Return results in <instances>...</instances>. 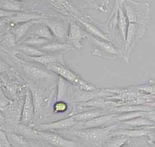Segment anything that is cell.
<instances>
[{"mask_svg":"<svg viewBox=\"0 0 155 147\" xmlns=\"http://www.w3.org/2000/svg\"><path fill=\"white\" fill-rule=\"evenodd\" d=\"M105 114V111L102 109H94L84 111L71 115V117L78 122L86 121L95 117Z\"/></svg>","mask_w":155,"mask_h":147,"instance_id":"obj_23","label":"cell"},{"mask_svg":"<svg viewBox=\"0 0 155 147\" xmlns=\"http://www.w3.org/2000/svg\"><path fill=\"white\" fill-rule=\"evenodd\" d=\"M0 8L12 12H19L23 11L21 5L16 1H7L2 5H0Z\"/></svg>","mask_w":155,"mask_h":147,"instance_id":"obj_29","label":"cell"},{"mask_svg":"<svg viewBox=\"0 0 155 147\" xmlns=\"http://www.w3.org/2000/svg\"><path fill=\"white\" fill-rule=\"evenodd\" d=\"M76 19L78 22L81 25V27L84 29V30L88 34H89L90 36L95 37L100 39L111 42V40L104 32H102L99 29H98L93 24L85 20L83 18H82L81 16L76 17Z\"/></svg>","mask_w":155,"mask_h":147,"instance_id":"obj_17","label":"cell"},{"mask_svg":"<svg viewBox=\"0 0 155 147\" xmlns=\"http://www.w3.org/2000/svg\"><path fill=\"white\" fill-rule=\"evenodd\" d=\"M155 125V123L144 116L137 117L119 123L118 128H144Z\"/></svg>","mask_w":155,"mask_h":147,"instance_id":"obj_16","label":"cell"},{"mask_svg":"<svg viewBox=\"0 0 155 147\" xmlns=\"http://www.w3.org/2000/svg\"><path fill=\"white\" fill-rule=\"evenodd\" d=\"M147 142H148V144L149 145V147H155V143L152 142L151 141H149L148 140H147Z\"/></svg>","mask_w":155,"mask_h":147,"instance_id":"obj_39","label":"cell"},{"mask_svg":"<svg viewBox=\"0 0 155 147\" xmlns=\"http://www.w3.org/2000/svg\"><path fill=\"white\" fill-rule=\"evenodd\" d=\"M93 42V48L91 50L93 55L105 59L114 60L120 57V48L116 47L112 42L100 39L89 36Z\"/></svg>","mask_w":155,"mask_h":147,"instance_id":"obj_5","label":"cell"},{"mask_svg":"<svg viewBox=\"0 0 155 147\" xmlns=\"http://www.w3.org/2000/svg\"><path fill=\"white\" fill-rule=\"evenodd\" d=\"M89 37L88 33L74 21H70L67 36V43L71 44L76 49L81 50L82 48V41Z\"/></svg>","mask_w":155,"mask_h":147,"instance_id":"obj_7","label":"cell"},{"mask_svg":"<svg viewBox=\"0 0 155 147\" xmlns=\"http://www.w3.org/2000/svg\"><path fill=\"white\" fill-rule=\"evenodd\" d=\"M131 140V139L128 140L125 143H124L123 145H122V146H120V147H136V145H133V143H130Z\"/></svg>","mask_w":155,"mask_h":147,"instance_id":"obj_38","label":"cell"},{"mask_svg":"<svg viewBox=\"0 0 155 147\" xmlns=\"http://www.w3.org/2000/svg\"><path fill=\"white\" fill-rule=\"evenodd\" d=\"M4 38L3 43L8 46H13L16 43L15 38L12 32L5 35Z\"/></svg>","mask_w":155,"mask_h":147,"instance_id":"obj_31","label":"cell"},{"mask_svg":"<svg viewBox=\"0 0 155 147\" xmlns=\"http://www.w3.org/2000/svg\"><path fill=\"white\" fill-rule=\"evenodd\" d=\"M45 67L47 70L56 74L68 83L76 86L79 89L86 91H92L97 89L94 85L82 79L77 74L66 66L65 64L54 63L47 64Z\"/></svg>","mask_w":155,"mask_h":147,"instance_id":"obj_3","label":"cell"},{"mask_svg":"<svg viewBox=\"0 0 155 147\" xmlns=\"http://www.w3.org/2000/svg\"><path fill=\"white\" fill-rule=\"evenodd\" d=\"M122 7L128 23L147 26L150 17V4L134 0H124Z\"/></svg>","mask_w":155,"mask_h":147,"instance_id":"obj_2","label":"cell"},{"mask_svg":"<svg viewBox=\"0 0 155 147\" xmlns=\"http://www.w3.org/2000/svg\"><path fill=\"white\" fill-rule=\"evenodd\" d=\"M151 131H152V132H153V134H155V129H151Z\"/></svg>","mask_w":155,"mask_h":147,"instance_id":"obj_43","label":"cell"},{"mask_svg":"<svg viewBox=\"0 0 155 147\" xmlns=\"http://www.w3.org/2000/svg\"><path fill=\"white\" fill-rule=\"evenodd\" d=\"M136 89L140 92L155 97V79H150L147 83L137 86Z\"/></svg>","mask_w":155,"mask_h":147,"instance_id":"obj_28","label":"cell"},{"mask_svg":"<svg viewBox=\"0 0 155 147\" xmlns=\"http://www.w3.org/2000/svg\"><path fill=\"white\" fill-rule=\"evenodd\" d=\"M0 142L4 146H9V143L8 142V140H7V138L6 136L5 135L4 132L1 129H0Z\"/></svg>","mask_w":155,"mask_h":147,"instance_id":"obj_33","label":"cell"},{"mask_svg":"<svg viewBox=\"0 0 155 147\" xmlns=\"http://www.w3.org/2000/svg\"><path fill=\"white\" fill-rule=\"evenodd\" d=\"M42 19L31 21L15 26V27L12 28V33L13 35L16 43L19 41L24 36H25L35 24L42 22Z\"/></svg>","mask_w":155,"mask_h":147,"instance_id":"obj_20","label":"cell"},{"mask_svg":"<svg viewBox=\"0 0 155 147\" xmlns=\"http://www.w3.org/2000/svg\"><path fill=\"white\" fill-rule=\"evenodd\" d=\"M146 28L147 26L128 23L125 40L120 48V58L124 62L127 63L130 61V53L137 41L145 34Z\"/></svg>","mask_w":155,"mask_h":147,"instance_id":"obj_4","label":"cell"},{"mask_svg":"<svg viewBox=\"0 0 155 147\" xmlns=\"http://www.w3.org/2000/svg\"><path fill=\"white\" fill-rule=\"evenodd\" d=\"M47 3L60 12L71 15L74 18L81 16L78 10L67 0H44Z\"/></svg>","mask_w":155,"mask_h":147,"instance_id":"obj_15","label":"cell"},{"mask_svg":"<svg viewBox=\"0 0 155 147\" xmlns=\"http://www.w3.org/2000/svg\"><path fill=\"white\" fill-rule=\"evenodd\" d=\"M119 123L106 127L75 130L72 133L94 147H103L108 140L112 137L113 131L118 127Z\"/></svg>","mask_w":155,"mask_h":147,"instance_id":"obj_1","label":"cell"},{"mask_svg":"<svg viewBox=\"0 0 155 147\" xmlns=\"http://www.w3.org/2000/svg\"><path fill=\"white\" fill-rule=\"evenodd\" d=\"M42 22L47 26L54 38L59 41L64 42L67 39L68 26L63 21L46 18L42 19Z\"/></svg>","mask_w":155,"mask_h":147,"instance_id":"obj_8","label":"cell"},{"mask_svg":"<svg viewBox=\"0 0 155 147\" xmlns=\"http://www.w3.org/2000/svg\"><path fill=\"white\" fill-rule=\"evenodd\" d=\"M21 67L28 76L35 80H41L48 79L53 77L51 74L48 72V70H46L26 62L21 63Z\"/></svg>","mask_w":155,"mask_h":147,"instance_id":"obj_13","label":"cell"},{"mask_svg":"<svg viewBox=\"0 0 155 147\" xmlns=\"http://www.w3.org/2000/svg\"><path fill=\"white\" fill-rule=\"evenodd\" d=\"M4 145L0 142V147H4Z\"/></svg>","mask_w":155,"mask_h":147,"instance_id":"obj_40","label":"cell"},{"mask_svg":"<svg viewBox=\"0 0 155 147\" xmlns=\"http://www.w3.org/2000/svg\"><path fill=\"white\" fill-rule=\"evenodd\" d=\"M68 109V104L63 100L57 101L53 105V112L54 114H61L65 112Z\"/></svg>","mask_w":155,"mask_h":147,"instance_id":"obj_30","label":"cell"},{"mask_svg":"<svg viewBox=\"0 0 155 147\" xmlns=\"http://www.w3.org/2000/svg\"><path fill=\"white\" fill-rule=\"evenodd\" d=\"M28 33V36H35L52 41L55 39L49 28L42 22L38 23L34 28H31Z\"/></svg>","mask_w":155,"mask_h":147,"instance_id":"obj_22","label":"cell"},{"mask_svg":"<svg viewBox=\"0 0 155 147\" xmlns=\"http://www.w3.org/2000/svg\"><path fill=\"white\" fill-rule=\"evenodd\" d=\"M68 82L61 77H59L57 84V101L63 100L66 97L68 89Z\"/></svg>","mask_w":155,"mask_h":147,"instance_id":"obj_25","label":"cell"},{"mask_svg":"<svg viewBox=\"0 0 155 147\" xmlns=\"http://www.w3.org/2000/svg\"><path fill=\"white\" fill-rule=\"evenodd\" d=\"M52 40H49L47 39L35 36H28L24 41V44H27L31 46H34L38 48H40L42 46L48 43Z\"/></svg>","mask_w":155,"mask_h":147,"instance_id":"obj_26","label":"cell"},{"mask_svg":"<svg viewBox=\"0 0 155 147\" xmlns=\"http://www.w3.org/2000/svg\"><path fill=\"white\" fill-rule=\"evenodd\" d=\"M47 18L43 13H39L36 12H19L16 13L14 15L7 18L8 22L16 26L19 24L24 23L26 22L39 20Z\"/></svg>","mask_w":155,"mask_h":147,"instance_id":"obj_10","label":"cell"},{"mask_svg":"<svg viewBox=\"0 0 155 147\" xmlns=\"http://www.w3.org/2000/svg\"><path fill=\"white\" fill-rule=\"evenodd\" d=\"M17 12H12L4 9L0 8V19H5L8 18L13 15H14Z\"/></svg>","mask_w":155,"mask_h":147,"instance_id":"obj_32","label":"cell"},{"mask_svg":"<svg viewBox=\"0 0 155 147\" xmlns=\"http://www.w3.org/2000/svg\"><path fill=\"white\" fill-rule=\"evenodd\" d=\"M78 122L76 121L71 116L54 121L51 123L39 125L38 128L42 131H49L55 129H63L69 128H73Z\"/></svg>","mask_w":155,"mask_h":147,"instance_id":"obj_14","label":"cell"},{"mask_svg":"<svg viewBox=\"0 0 155 147\" xmlns=\"http://www.w3.org/2000/svg\"><path fill=\"white\" fill-rule=\"evenodd\" d=\"M35 114V106L31 92L27 91L24 99V102L21 112V122L23 125H27L31 122Z\"/></svg>","mask_w":155,"mask_h":147,"instance_id":"obj_11","label":"cell"},{"mask_svg":"<svg viewBox=\"0 0 155 147\" xmlns=\"http://www.w3.org/2000/svg\"><path fill=\"white\" fill-rule=\"evenodd\" d=\"M25 56H26L29 60L36 62L44 66H46L47 64L54 63L64 64L63 55L61 53H45L44 55L38 56H28L25 55Z\"/></svg>","mask_w":155,"mask_h":147,"instance_id":"obj_19","label":"cell"},{"mask_svg":"<svg viewBox=\"0 0 155 147\" xmlns=\"http://www.w3.org/2000/svg\"><path fill=\"white\" fill-rule=\"evenodd\" d=\"M17 49L28 56H38L47 53L39 48L24 44L19 46Z\"/></svg>","mask_w":155,"mask_h":147,"instance_id":"obj_24","label":"cell"},{"mask_svg":"<svg viewBox=\"0 0 155 147\" xmlns=\"http://www.w3.org/2000/svg\"><path fill=\"white\" fill-rule=\"evenodd\" d=\"M123 1H124V0H123ZM123 1H122V2H123ZM122 2L121 3V4L119 8L117 21L116 26L117 27L119 34L120 35V40H121V42L123 45V44L124 43V41L125 40L126 33H127L128 22L126 15L125 14V12L124 11L123 7H122Z\"/></svg>","mask_w":155,"mask_h":147,"instance_id":"obj_21","label":"cell"},{"mask_svg":"<svg viewBox=\"0 0 155 147\" xmlns=\"http://www.w3.org/2000/svg\"><path fill=\"white\" fill-rule=\"evenodd\" d=\"M3 118V117H2V115H1V112H0V120L1 119H2Z\"/></svg>","mask_w":155,"mask_h":147,"instance_id":"obj_41","label":"cell"},{"mask_svg":"<svg viewBox=\"0 0 155 147\" xmlns=\"http://www.w3.org/2000/svg\"><path fill=\"white\" fill-rule=\"evenodd\" d=\"M39 49L47 53H54L62 51H74L76 50L74 47L68 43L55 41L54 40L42 46Z\"/></svg>","mask_w":155,"mask_h":147,"instance_id":"obj_18","label":"cell"},{"mask_svg":"<svg viewBox=\"0 0 155 147\" xmlns=\"http://www.w3.org/2000/svg\"><path fill=\"white\" fill-rule=\"evenodd\" d=\"M16 1H18V2H20V1H25V0H15Z\"/></svg>","mask_w":155,"mask_h":147,"instance_id":"obj_42","label":"cell"},{"mask_svg":"<svg viewBox=\"0 0 155 147\" xmlns=\"http://www.w3.org/2000/svg\"><path fill=\"white\" fill-rule=\"evenodd\" d=\"M145 117L148 118L150 120L155 123V111H148L147 114L145 115Z\"/></svg>","mask_w":155,"mask_h":147,"instance_id":"obj_35","label":"cell"},{"mask_svg":"<svg viewBox=\"0 0 155 147\" xmlns=\"http://www.w3.org/2000/svg\"><path fill=\"white\" fill-rule=\"evenodd\" d=\"M147 138H148V140L155 143V134L153 133L152 131H151V133L148 135Z\"/></svg>","mask_w":155,"mask_h":147,"instance_id":"obj_37","label":"cell"},{"mask_svg":"<svg viewBox=\"0 0 155 147\" xmlns=\"http://www.w3.org/2000/svg\"><path fill=\"white\" fill-rule=\"evenodd\" d=\"M8 66H7V64L0 59V74L6 72L8 70Z\"/></svg>","mask_w":155,"mask_h":147,"instance_id":"obj_34","label":"cell"},{"mask_svg":"<svg viewBox=\"0 0 155 147\" xmlns=\"http://www.w3.org/2000/svg\"><path fill=\"white\" fill-rule=\"evenodd\" d=\"M130 139L131 138L124 135H113L108 140L103 147H120Z\"/></svg>","mask_w":155,"mask_h":147,"instance_id":"obj_27","label":"cell"},{"mask_svg":"<svg viewBox=\"0 0 155 147\" xmlns=\"http://www.w3.org/2000/svg\"><path fill=\"white\" fill-rule=\"evenodd\" d=\"M37 137L58 147H78L76 142L64 138L56 134L45 131H37Z\"/></svg>","mask_w":155,"mask_h":147,"instance_id":"obj_9","label":"cell"},{"mask_svg":"<svg viewBox=\"0 0 155 147\" xmlns=\"http://www.w3.org/2000/svg\"><path fill=\"white\" fill-rule=\"evenodd\" d=\"M117 115V114H105L86 121L78 122L73 128L75 130H79L109 126L119 123L116 118Z\"/></svg>","mask_w":155,"mask_h":147,"instance_id":"obj_6","label":"cell"},{"mask_svg":"<svg viewBox=\"0 0 155 147\" xmlns=\"http://www.w3.org/2000/svg\"><path fill=\"white\" fill-rule=\"evenodd\" d=\"M144 104H145L146 106L149 107L151 111H155V100L148 101V102L144 103Z\"/></svg>","mask_w":155,"mask_h":147,"instance_id":"obj_36","label":"cell"},{"mask_svg":"<svg viewBox=\"0 0 155 147\" xmlns=\"http://www.w3.org/2000/svg\"><path fill=\"white\" fill-rule=\"evenodd\" d=\"M151 130L147 128H122L117 127L112 133L113 135H124L129 138L134 139L143 137H148Z\"/></svg>","mask_w":155,"mask_h":147,"instance_id":"obj_12","label":"cell"}]
</instances>
